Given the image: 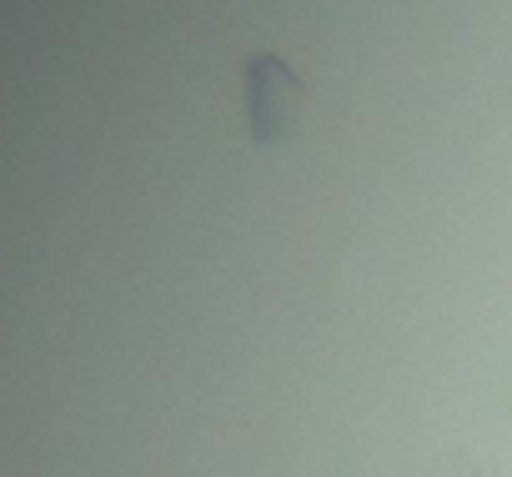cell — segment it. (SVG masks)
<instances>
[{"label": "cell", "mask_w": 512, "mask_h": 477, "mask_svg": "<svg viewBox=\"0 0 512 477\" xmlns=\"http://www.w3.org/2000/svg\"><path fill=\"white\" fill-rule=\"evenodd\" d=\"M307 116V86L302 76L272 56V51H256L246 61V121H251V136L272 146V141H287Z\"/></svg>", "instance_id": "cell-1"}]
</instances>
